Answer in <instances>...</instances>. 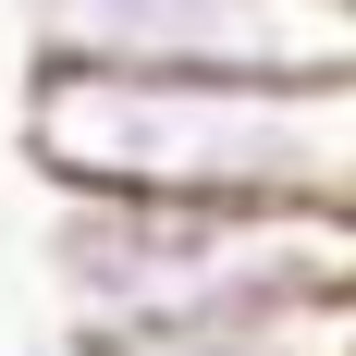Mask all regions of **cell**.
Here are the masks:
<instances>
[{
  "label": "cell",
  "mask_w": 356,
  "mask_h": 356,
  "mask_svg": "<svg viewBox=\"0 0 356 356\" xmlns=\"http://www.w3.org/2000/svg\"><path fill=\"white\" fill-rule=\"evenodd\" d=\"M25 160L49 197L136 209H356V86H172V74H25Z\"/></svg>",
  "instance_id": "cell-1"
},
{
  "label": "cell",
  "mask_w": 356,
  "mask_h": 356,
  "mask_svg": "<svg viewBox=\"0 0 356 356\" xmlns=\"http://www.w3.org/2000/svg\"><path fill=\"white\" fill-rule=\"evenodd\" d=\"M356 295V209H136L49 197L62 356H136L221 320H283Z\"/></svg>",
  "instance_id": "cell-2"
},
{
  "label": "cell",
  "mask_w": 356,
  "mask_h": 356,
  "mask_svg": "<svg viewBox=\"0 0 356 356\" xmlns=\"http://www.w3.org/2000/svg\"><path fill=\"white\" fill-rule=\"evenodd\" d=\"M37 62L62 74H172V86H356V0H25Z\"/></svg>",
  "instance_id": "cell-3"
},
{
  "label": "cell",
  "mask_w": 356,
  "mask_h": 356,
  "mask_svg": "<svg viewBox=\"0 0 356 356\" xmlns=\"http://www.w3.org/2000/svg\"><path fill=\"white\" fill-rule=\"evenodd\" d=\"M136 356H356V295L344 307H283V320H221V332L136 344Z\"/></svg>",
  "instance_id": "cell-4"
},
{
  "label": "cell",
  "mask_w": 356,
  "mask_h": 356,
  "mask_svg": "<svg viewBox=\"0 0 356 356\" xmlns=\"http://www.w3.org/2000/svg\"><path fill=\"white\" fill-rule=\"evenodd\" d=\"M25 356H62V344H25Z\"/></svg>",
  "instance_id": "cell-5"
}]
</instances>
